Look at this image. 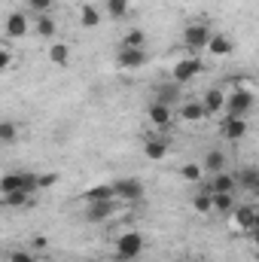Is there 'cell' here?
<instances>
[{
	"mask_svg": "<svg viewBox=\"0 0 259 262\" xmlns=\"http://www.w3.org/2000/svg\"><path fill=\"white\" fill-rule=\"evenodd\" d=\"M210 34H213V31H210L204 21H192V25L183 28V46H186L189 52H201V49L207 46Z\"/></svg>",
	"mask_w": 259,
	"mask_h": 262,
	"instance_id": "5b68a950",
	"label": "cell"
},
{
	"mask_svg": "<svg viewBox=\"0 0 259 262\" xmlns=\"http://www.w3.org/2000/svg\"><path fill=\"white\" fill-rule=\"evenodd\" d=\"M223 104H226V92H223V89H207V92H204V98H201L204 116L220 113V110H223Z\"/></svg>",
	"mask_w": 259,
	"mask_h": 262,
	"instance_id": "e0dca14e",
	"label": "cell"
},
{
	"mask_svg": "<svg viewBox=\"0 0 259 262\" xmlns=\"http://www.w3.org/2000/svg\"><path fill=\"white\" fill-rule=\"evenodd\" d=\"M15 189H25V192H34L37 189V174L31 171H9L0 177V192H15Z\"/></svg>",
	"mask_w": 259,
	"mask_h": 262,
	"instance_id": "277c9868",
	"label": "cell"
},
{
	"mask_svg": "<svg viewBox=\"0 0 259 262\" xmlns=\"http://www.w3.org/2000/svg\"><path fill=\"white\" fill-rule=\"evenodd\" d=\"M235 186L247 189V192H259V168L256 165H247V168L235 171Z\"/></svg>",
	"mask_w": 259,
	"mask_h": 262,
	"instance_id": "4fadbf2b",
	"label": "cell"
},
{
	"mask_svg": "<svg viewBox=\"0 0 259 262\" xmlns=\"http://www.w3.org/2000/svg\"><path fill=\"white\" fill-rule=\"evenodd\" d=\"M143 247H146L143 235H140L137 229H128V232H122V235L116 238V244H113V256H116V262H137L140 259V253H143Z\"/></svg>",
	"mask_w": 259,
	"mask_h": 262,
	"instance_id": "6da1fadb",
	"label": "cell"
},
{
	"mask_svg": "<svg viewBox=\"0 0 259 262\" xmlns=\"http://www.w3.org/2000/svg\"><path fill=\"white\" fill-rule=\"evenodd\" d=\"M34 28H37V34H40L43 40H52V37H55V31H58V28H55V18H52L49 12H40Z\"/></svg>",
	"mask_w": 259,
	"mask_h": 262,
	"instance_id": "603a6c76",
	"label": "cell"
},
{
	"mask_svg": "<svg viewBox=\"0 0 259 262\" xmlns=\"http://www.w3.org/2000/svg\"><path fill=\"white\" fill-rule=\"evenodd\" d=\"M201 70H204L201 58H195V55H189V58H180L177 64L171 67V82H177V85H183V82H192Z\"/></svg>",
	"mask_w": 259,
	"mask_h": 262,
	"instance_id": "8992f818",
	"label": "cell"
},
{
	"mask_svg": "<svg viewBox=\"0 0 259 262\" xmlns=\"http://www.w3.org/2000/svg\"><path fill=\"white\" fill-rule=\"evenodd\" d=\"M156 101L159 104H165V107H180L183 104V85H177V82H159L156 85Z\"/></svg>",
	"mask_w": 259,
	"mask_h": 262,
	"instance_id": "9c48e42d",
	"label": "cell"
},
{
	"mask_svg": "<svg viewBox=\"0 0 259 262\" xmlns=\"http://www.w3.org/2000/svg\"><path fill=\"white\" fill-rule=\"evenodd\" d=\"M3 207H28L31 204V192H25V189H15V192H3V201H0Z\"/></svg>",
	"mask_w": 259,
	"mask_h": 262,
	"instance_id": "cb8c5ba5",
	"label": "cell"
},
{
	"mask_svg": "<svg viewBox=\"0 0 259 262\" xmlns=\"http://www.w3.org/2000/svg\"><path fill=\"white\" fill-rule=\"evenodd\" d=\"M58 183V174L55 171H46V174H37V189H49Z\"/></svg>",
	"mask_w": 259,
	"mask_h": 262,
	"instance_id": "1f68e13d",
	"label": "cell"
},
{
	"mask_svg": "<svg viewBox=\"0 0 259 262\" xmlns=\"http://www.w3.org/2000/svg\"><path fill=\"white\" fill-rule=\"evenodd\" d=\"M180 116H183V122H189V125H198L201 119H207L201 101H186V104H180Z\"/></svg>",
	"mask_w": 259,
	"mask_h": 262,
	"instance_id": "ffe728a7",
	"label": "cell"
},
{
	"mask_svg": "<svg viewBox=\"0 0 259 262\" xmlns=\"http://www.w3.org/2000/svg\"><path fill=\"white\" fill-rule=\"evenodd\" d=\"M201 171H204V174H220V171H226V152H223V149H207V152H204V162H201Z\"/></svg>",
	"mask_w": 259,
	"mask_h": 262,
	"instance_id": "ac0fdd59",
	"label": "cell"
},
{
	"mask_svg": "<svg viewBox=\"0 0 259 262\" xmlns=\"http://www.w3.org/2000/svg\"><path fill=\"white\" fill-rule=\"evenodd\" d=\"M143 156H146L149 162H162V159L168 156V143H165L162 137H149V140L143 143Z\"/></svg>",
	"mask_w": 259,
	"mask_h": 262,
	"instance_id": "d6986e66",
	"label": "cell"
},
{
	"mask_svg": "<svg viewBox=\"0 0 259 262\" xmlns=\"http://www.w3.org/2000/svg\"><path fill=\"white\" fill-rule=\"evenodd\" d=\"M82 201L85 204L89 201H116V195H113V186L110 183H98V186H92V189L82 192Z\"/></svg>",
	"mask_w": 259,
	"mask_h": 262,
	"instance_id": "7402d4cb",
	"label": "cell"
},
{
	"mask_svg": "<svg viewBox=\"0 0 259 262\" xmlns=\"http://www.w3.org/2000/svg\"><path fill=\"white\" fill-rule=\"evenodd\" d=\"M3 31H6V37H12V40L28 37V31H31L28 15H25V12H9V15H6V25H3Z\"/></svg>",
	"mask_w": 259,
	"mask_h": 262,
	"instance_id": "7c38bea8",
	"label": "cell"
},
{
	"mask_svg": "<svg viewBox=\"0 0 259 262\" xmlns=\"http://www.w3.org/2000/svg\"><path fill=\"white\" fill-rule=\"evenodd\" d=\"M235 204H238L235 192H210V210H217V213H232Z\"/></svg>",
	"mask_w": 259,
	"mask_h": 262,
	"instance_id": "44dd1931",
	"label": "cell"
},
{
	"mask_svg": "<svg viewBox=\"0 0 259 262\" xmlns=\"http://www.w3.org/2000/svg\"><path fill=\"white\" fill-rule=\"evenodd\" d=\"M9 64H12V52H6V49H0V70H6Z\"/></svg>",
	"mask_w": 259,
	"mask_h": 262,
	"instance_id": "e575fe53",
	"label": "cell"
},
{
	"mask_svg": "<svg viewBox=\"0 0 259 262\" xmlns=\"http://www.w3.org/2000/svg\"><path fill=\"white\" fill-rule=\"evenodd\" d=\"M113 195H116V201H128V204H134V201H140L143 198V183L137 180V177H116L113 183Z\"/></svg>",
	"mask_w": 259,
	"mask_h": 262,
	"instance_id": "3957f363",
	"label": "cell"
},
{
	"mask_svg": "<svg viewBox=\"0 0 259 262\" xmlns=\"http://www.w3.org/2000/svg\"><path fill=\"white\" fill-rule=\"evenodd\" d=\"M9 262H37V256L28 253V250H12L9 253Z\"/></svg>",
	"mask_w": 259,
	"mask_h": 262,
	"instance_id": "836d02e7",
	"label": "cell"
},
{
	"mask_svg": "<svg viewBox=\"0 0 259 262\" xmlns=\"http://www.w3.org/2000/svg\"><path fill=\"white\" fill-rule=\"evenodd\" d=\"M52 3H55V0H28V9H34V12L40 15V12H49Z\"/></svg>",
	"mask_w": 259,
	"mask_h": 262,
	"instance_id": "d6a6232c",
	"label": "cell"
},
{
	"mask_svg": "<svg viewBox=\"0 0 259 262\" xmlns=\"http://www.w3.org/2000/svg\"><path fill=\"white\" fill-rule=\"evenodd\" d=\"M253 104H256V95H253L250 89H232V95H226L223 110H226V116H232V119H244V116L253 110Z\"/></svg>",
	"mask_w": 259,
	"mask_h": 262,
	"instance_id": "7a4b0ae2",
	"label": "cell"
},
{
	"mask_svg": "<svg viewBox=\"0 0 259 262\" xmlns=\"http://www.w3.org/2000/svg\"><path fill=\"white\" fill-rule=\"evenodd\" d=\"M204 49H210V55H217V58H226V55L235 52V43H232L226 34H210V40H207Z\"/></svg>",
	"mask_w": 259,
	"mask_h": 262,
	"instance_id": "2e32d148",
	"label": "cell"
},
{
	"mask_svg": "<svg viewBox=\"0 0 259 262\" xmlns=\"http://www.w3.org/2000/svg\"><path fill=\"white\" fill-rule=\"evenodd\" d=\"M79 25H82V28H98V25H101V9L85 3V6L79 9Z\"/></svg>",
	"mask_w": 259,
	"mask_h": 262,
	"instance_id": "484cf974",
	"label": "cell"
},
{
	"mask_svg": "<svg viewBox=\"0 0 259 262\" xmlns=\"http://www.w3.org/2000/svg\"><path fill=\"white\" fill-rule=\"evenodd\" d=\"M146 119H149V125H153V128H168V125H171V107H165V104L153 101V104L146 107Z\"/></svg>",
	"mask_w": 259,
	"mask_h": 262,
	"instance_id": "5bb4252c",
	"label": "cell"
},
{
	"mask_svg": "<svg viewBox=\"0 0 259 262\" xmlns=\"http://www.w3.org/2000/svg\"><path fill=\"white\" fill-rule=\"evenodd\" d=\"M192 210L195 213H210V195H207V192L192 195Z\"/></svg>",
	"mask_w": 259,
	"mask_h": 262,
	"instance_id": "4dcf8cb0",
	"label": "cell"
},
{
	"mask_svg": "<svg viewBox=\"0 0 259 262\" xmlns=\"http://www.w3.org/2000/svg\"><path fill=\"white\" fill-rule=\"evenodd\" d=\"M238 186H235V174H226V171H220V174H210V180H204V186H201V192H235Z\"/></svg>",
	"mask_w": 259,
	"mask_h": 262,
	"instance_id": "8fae6325",
	"label": "cell"
},
{
	"mask_svg": "<svg viewBox=\"0 0 259 262\" xmlns=\"http://www.w3.org/2000/svg\"><path fill=\"white\" fill-rule=\"evenodd\" d=\"M122 46H125V49H143V46H146V34H143L140 28H134V31H128V34L122 37Z\"/></svg>",
	"mask_w": 259,
	"mask_h": 262,
	"instance_id": "f1b7e54d",
	"label": "cell"
},
{
	"mask_svg": "<svg viewBox=\"0 0 259 262\" xmlns=\"http://www.w3.org/2000/svg\"><path fill=\"white\" fill-rule=\"evenodd\" d=\"M220 134L226 137V140H244L247 137V119H232V116H226V122H223V128Z\"/></svg>",
	"mask_w": 259,
	"mask_h": 262,
	"instance_id": "9a60e30c",
	"label": "cell"
},
{
	"mask_svg": "<svg viewBox=\"0 0 259 262\" xmlns=\"http://www.w3.org/2000/svg\"><path fill=\"white\" fill-rule=\"evenodd\" d=\"M18 140V125L12 119H0V143H15Z\"/></svg>",
	"mask_w": 259,
	"mask_h": 262,
	"instance_id": "4316f807",
	"label": "cell"
},
{
	"mask_svg": "<svg viewBox=\"0 0 259 262\" xmlns=\"http://www.w3.org/2000/svg\"><path fill=\"white\" fill-rule=\"evenodd\" d=\"M180 177H183L186 183H201V180H204V171H201V165H192V162H189V165L180 168Z\"/></svg>",
	"mask_w": 259,
	"mask_h": 262,
	"instance_id": "f546056e",
	"label": "cell"
},
{
	"mask_svg": "<svg viewBox=\"0 0 259 262\" xmlns=\"http://www.w3.org/2000/svg\"><path fill=\"white\" fill-rule=\"evenodd\" d=\"M232 223H235L238 232H256L259 216H256V210H253V204H235L232 207Z\"/></svg>",
	"mask_w": 259,
	"mask_h": 262,
	"instance_id": "52a82bcc",
	"label": "cell"
},
{
	"mask_svg": "<svg viewBox=\"0 0 259 262\" xmlns=\"http://www.w3.org/2000/svg\"><path fill=\"white\" fill-rule=\"evenodd\" d=\"M146 61H149L146 49H125V46H119V52H116V64L122 70H140Z\"/></svg>",
	"mask_w": 259,
	"mask_h": 262,
	"instance_id": "30bf717a",
	"label": "cell"
},
{
	"mask_svg": "<svg viewBox=\"0 0 259 262\" xmlns=\"http://www.w3.org/2000/svg\"><path fill=\"white\" fill-rule=\"evenodd\" d=\"M113 213H116V201H89L85 204V223H107V220H113Z\"/></svg>",
	"mask_w": 259,
	"mask_h": 262,
	"instance_id": "ba28073f",
	"label": "cell"
},
{
	"mask_svg": "<svg viewBox=\"0 0 259 262\" xmlns=\"http://www.w3.org/2000/svg\"><path fill=\"white\" fill-rule=\"evenodd\" d=\"M49 61L58 67H67V61H70V46L67 43H52L49 46Z\"/></svg>",
	"mask_w": 259,
	"mask_h": 262,
	"instance_id": "d4e9b609",
	"label": "cell"
},
{
	"mask_svg": "<svg viewBox=\"0 0 259 262\" xmlns=\"http://www.w3.org/2000/svg\"><path fill=\"white\" fill-rule=\"evenodd\" d=\"M107 12H110V18H125L128 15V9H131V0H107V6H104Z\"/></svg>",
	"mask_w": 259,
	"mask_h": 262,
	"instance_id": "83f0119b",
	"label": "cell"
}]
</instances>
